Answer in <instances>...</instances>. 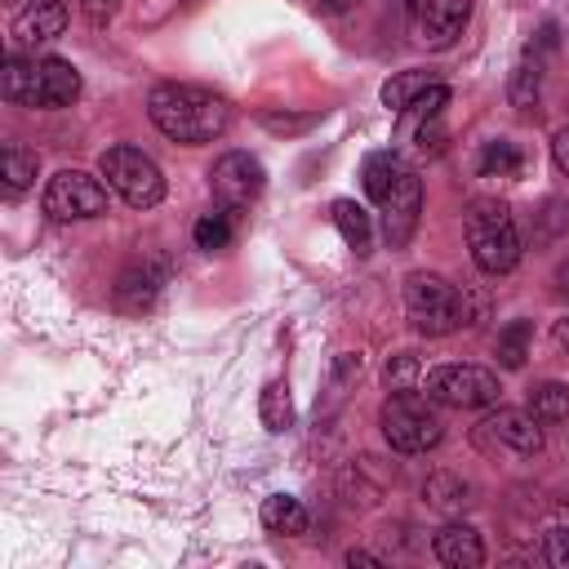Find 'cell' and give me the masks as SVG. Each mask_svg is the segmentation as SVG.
Here are the masks:
<instances>
[{
  "instance_id": "19",
  "label": "cell",
  "mask_w": 569,
  "mask_h": 569,
  "mask_svg": "<svg viewBox=\"0 0 569 569\" xmlns=\"http://www.w3.org/2000/svg\"><path fill=\"white\" fill-rule=\"evenodd\" d=\"M333 227L342 231V240H347V249L356 253V258H365L369 253V244H373V227H369V213L356 204V200H333Z\"/></svg>"
},
{
  "instance_id": "35",
  "label": "cell",
  "mask_w": 569,
  "mask_h": 569,
  "mask_svg": "<svg viewBox=\"0 0 569 569\" xmlns=\"http://www.w3.org/2000/svg\"><path fill=\"white\" fill-rule=\"evenodd\" d=\"M84 4H89V9H111L116 0H84Z\"/></svg>"
},
{
  "instance_id": "30",
  "label": "cell",
  "mask_w": 569,
  "mask_h": 569,
  "mask_svg": "<svg viewBox=\"0 0 569 569\" xmlns=\"http://www.w3.org/2000/svg\"><path fill=\"white\" fill-rule=\"evenodd\" d=\"M542 556H547V565H556V569H569V525H556V529H547Z\"/></svg>"
},
{
  "instance_id": "3",
  "label": "cell",
  "mask_w": 569,
  "mask_h": 569,
  "mask_svg": "<svg viewBox=\"0 0 569 569\" xmlns=\"http://www.w3.org/2000/svg\"><path fill=\"white\" fill-rule=\"evenodd\" d=\"M462 227H467V249L485 276H502L520 262V231L502 200L476 196L462 213Z\"/></svg>"
},
{
  "instance_id": "9",
  "label": "cell",
  "mask_w": 569,
  "mask_h": 569,
  "mask_svg": "<svg viewBox=\"0 0 569 569\" xmlns=\"http://www.w3.org/2000/svg\"><path fill=\"white\" fill-rule=\"evenodd\" d=\"M107 209V187L84 169H62L44 187V213L53 222H84Z\"/></svg>"
},
{
  "instance_id": "22",
  "label": "cell",
  "mask_w": 569,
  "mask_h": 569,
  "mask_svg": "<svg viewBox=\"0 0 569 569\" xmlns=\"http://www.w3.org/2000/svg\"><path fill=\"white\" fill-rule=\"evenodd\" d=\"M538 89H542V62H538L533 49H529V53L516 62L511 80H507V98H511L516 111H533V107H538Z\"/></svg>"
},
{
  "instance_id": "31",
  "label": "cell",
  "mask_w": 569,
  "mask_h": 569,
  "mask_svg": "<svg viewBox=\"0 0 569 569\" xmlns=\"http://www.w3.org/2000/svg\"><path fill=\"white\" fill-rule=\"evenodd\" d=\"M551 160H556V169L569 178V124L556 129V138H551Z\"/></svg>"
},
{
  "instance_id": "13",
  "label": "cell",
  "mask_w": 569,
  "mask_h": 569,
  "mask_svg": "<svg viewBox=\"0 0 569 569\" xmlns=\"http://www.w3.org/2000/svg\"><path fill=\"white\" fill-rule=\"evenodd\" d=\"M378 209H382V240H387L391 249H405V244L413 240V231H418V213H422V178L409 169V173L400 178V187H396Z\"/></svg>"
},
{
  "instance_id": "28",
  "label": "cell",
  "mask_w": 569,
  "mask_h": 569,
  "mask_svg": "<svg viewBox=\"0 0 569 569\" xmlns=\"http://www.w3.org/2000/svg\"><path fill=\"white\" fill-rule=\"evenodd\" d=\"M227 244H231V218H227V209L204 213V218L196 222V249L218 253V249H227Z\"/></svg>"
},
{
  "instance_id": "1",
  "label": "cell",
  "mask_w": 569,
  "mask_h": 569,
  "mask_svg": "<svg viewBox=\"0 0 569 569\" xmlns=\"http://www.w3.org/2000/svg\"><path fill=\"white\" fill-rule=\"evenodd\" d=\"M147 116L164 138L187 142V147L213 142L231 124L227 98H218L213 89H200V84H178V80H164L147 93Z\"/></svg>"
},
{
  "instance_id": "7",
  "label": "cell",
  "mask_w": 569,
  "mask_h": 569,
  "mask_svg": "<svg viewBox=\"0 0 569 569\" xmlns=\"http://www.w3.org/2000/svg\"><path fill=\"white\" fill-rule=\"evenodd\" d=\"M427 396L449 409H489L498 400V373L480 365H436L427 373Z\"/></svg>"
},
{
  "instance_id": "11",
  "label": "cell",
  "mask_w": 569,
  "mask_h": 569,
  "mask_svg": "<svg viewBox=\"0 0 569 569\" xmlns=\"http://www.w3.org/2000/svg\"><path fill=\"white\" fill-rule=\"evenodd\" d=\"M405 22L418 44L449 49L471 22V0H405Z\"/></svg>"
},
{
  "instance_id": "32",
  "label": "cell",
  "mask_w": 569,
  "mask_h": 569,
  "mask_svg": "<svg viewBox=\"0 0 569 569\" xmlns=\"http://www.w3.org/2000/svg\"><path fill=\"white\" fill-rule=\"evenodd\" d=\"M551 342H556V351H560V356H569V311L551 325Z\"/></svg>"
},
{
  "instance_id": "17",
  "label": "cell",
  "mask_w": 569,
  "mask_h": 569,
  "mask_svg": "<svg viewBox=\"0 0 569 569\" xmlns=\"http://www.w3.org/2000/svg\"><path fill=\"white\" fill-rule=\"evenodd\" d=\"M405 173H409V164H405L396 151H369V156H365V169H360V178H365V196H369L373 204H382V200L400 187Z\"/></svg>"
},
{
  "instance_id": "4",
  "label": "cell",
  "mask_w": 569,
  "mask_h": 569,
  "mask_svg": "<svg viewBox=\"0 0 569 569\" xmlns=\"http://www.w3.org/2000/svg\"><path fill=\"white\" fill-rule=\"evenodd\" d=\"M405 311H409V325L427 338H445L467 325V298L458 293V284H449L436 271L405 276Z\"/></svg>"
},
{
  "instance_id": "23",
  "label": "cell",
  "mask_w": 569,
  "mask_h": 569,
  "mask_svg": "<svg viewBox=\"0 0 569 569\" xmlns=\"http://www.w3.org/2000/svg\"><path fill=\"white\" fill-rule=\"evenodd\" d=\"M258 413H262V427L267 431H289L293 427V400H289V387L280 378H271L258 396Z\"/></svg>"
},
{
  "instance_id": "16",
  "label": "cell",
  "mask_w": 569,
  "mask_h": 569,
  "mask_svg": "<svg viewBox=\"0 0 569 569\" xmlns=\"http://www.w3.org/2000/svg\"><path fill=\"white\" fill-rule=\"evenodd\" d=\"M160 284H164V267L156 262H133L120 271L116 280V307L120 311H147L156 298H160Z\"/></svg>"
},
{
  "instance_id": "18",
  "label": "cell",
  "mask_w": 569,
  "mask_h": 569,
  "mask_svg": "<svg viewBox=\"0 0 569 569\" xmlns=\"http://www.w3.org/2000/svg\"><path fill=\"white\" fill-rule=\"evenodd\" d=\"M431 84H440V71H431V67H409V71H396L387 84H382V102L391 107V111H405L413 98H422Z\"/></svg>"
},
{
  "instance_id": "24",
  "label": "cell",
  "mask_w": 569,
  "mask_h": 569,
  "mask_svg": "<svg viewBox=\"0 0 569 569\" xmlns=\"http://www.w3.org/2000/svg\"><path fill=\"white\" fill-rule=\"evenodd\" d=\"M520 169H525V156H520L516 142H507V138L485 142V151H480V173L485 178H516Z\"/></svg>"
},
{
  "instance_id": "20",
  "label": "cell",
  "mask_w": 569,
  "mask_h": 569,
  "mask_svg": "<svg viewBox=\"0 0 569 569\" xmlns=\"http://www.w3.org/2000/svg\"><path fill=\"white\" fill-rule=\"evenodd\" d=\"M262 525L271 529V533H307V525H311V516H307V507L298 502V498H289V493H271V498H262Z\"/></svg>"
},
{
  "instance_id": "5",
  "label": "cell",
  "mask_w": 569,
  "mask_h": 569,
  "mask_svg": "<svg viewBox=\"0 0 569 569\" xmlns=\"http://www.w3.org/2000/svg\"><path fill=\"white\" fill-rule=\"evenodd\" d=\"M378 427L387 436V445L396 453H427L440 445L445 422L436 413L431 396H413V391H391L378 409Z\"/></svg>"
},
{
  "instance_id": "33",
  "label": "cell",
  "mask_w": 569,
  "mask_h": 569,
  "mask_svg": "<svg viewBox=\"0 0 569 569\" xmlns=\"http://www.w3.org/2000/svg\"><path fill=\"white\" fill-rule=\"evenodd\" d=\"M347 565H382L373 551H347Z\"/></svg>"
},
{
  "instance_id": "26",
  "label": "cell",
  "mask_w": 569,
  "mask_h": 569,
  "mask_svg": "<svg viewBox=\"0 0 569 569\" xmlns=\"http://www.w3.org/2000/svg\"><path fill=\"white\" fill-rule=\"evenodd\" d=\"M529 413H533L538 422H560V418H569V387H565V382H542V387H533V391H529Z\"/></svg>"
},
{
  "instance_id": "29",
  "label": "cell",
  "mask_w": 569,
  "mask_h": 569,
  "mask_svg": "<svg viewBox=\"0 0 569 569\" xmlns=\"http://www.w3.org/2000/svg\"><path fill=\"white\" fill-rule=\"evenodd\" d=\"M413 378H418V356H413V351L391 356V360H387V369H382V382H387L391 391H409V387H413Z\"/></svg>"
},
{
  "instance_id": "2",
  "label": "cell",
  "mask_w": 569,
  "mask_h": 569,
  "mask_svg": "<svg viewBox=\"0 0 569 569\" xmlns=\"http://www.w3.org/2000/svg\"><path fill=\"white\" fill-rule=\"evenodd\" d=\"M4 98L18 107H71L80 98V71L67 58H27V53H9L4 71H0Z\"/></svg>"
},
{
  "instance_id": "14",
  "label": "cell",
  "mask_w": 569,
  "mask_h": 569,
  "mask_svg": "<svg viewBox=\"0 0 569 569\" xmlns=\"http://www.w3.org/2000/svg\"><path fill=\"white\" fill-rule=\"evenodd\" d=\"M67 27V4L62 0H27L13 18V40L18 44H49Z\"/></svg>"
},
{
  "instance_id": "8",
  "label": "cell",
  "mask_w": 569,
  "mask_h": 569,
  "mask_svg": "<svg viewBox=\"0 0 569 569\" xmlns=\"http://www.w3.org/2000/svg\"><path fill=\"white\" fill-rule=\"evenodd\" d=\"M471 440L485 453H507V458H533L542 449V427L529 409H493L476 422Z\"/></svg>"
},
{
  "instance_id": "10",
  "label": "cell",
  "mask_w": 569,
  "mask_h": 569,
  "mask_svg": "<svg viewBox=\"0 0 569 569\" xmlns=\"http://www.w3.org/2000/svg\"><path fill=\"white\" fill-rule=\"evenodd\" d=\"M445 107H449V89L431 84L422 98H413L396 124V142H409L413 156H440L445 151Z\"/></svg>"
},
{
  "instance_id": "27",
  "label": "cell",
  "mask_w": 569,
  "mask_h": 569,
  "mask_svg": "<svg viewBox=\"0 0 569 569\" xmlns=\"http://www.w3.org/2000/svg\"><path fill=\"white\" fill-rule=\"evenodd\" d=\"M529 338H533V325H529V320H511V325L498 333V365H502V369H520L525 356H529Z\"/></svg>"
},
{
  "instance_id": "6",
  "label": "cell",
  "mask_w": 569,
  "mask_h": 569,
  "mask_svg": "<svg viewBox=\"0 0 569 569\" xmlns=\"http://www.w3.org/2000/svg\"><path fill=\"white\" fill-rule=\"evenodd\" d=\"M98 173H102L107 187H111L124 204H133V209H151V204L164 200V173H160V164H156L147 151L129 147V142L107 147L102 160H98Z\"/></svg>"
},
{
  "instance_id": "15",
  "label": "cell",
  "mask_w": 569,
  "mask_h": 569,
  "mask_svg": "<svg viewBox=\"0 0 569 569\" xmlns=\"http://www.w3.org/2000/svg\"><path fill=\"white\" fill-rule=\"evenodd\" d=\"M431 551L445 569H480L485 565V542L471 525H445L436 538H431Z\"/></svg>"
},
{
  "instance_id": "34",
  "label": "cell",
  "mask_w": 569,
  "mask_h": 569,
  "mask_svg": "<svg viewBox=\"0 0 569 569\" xmlns=\"http://www.w3.org/2000/svg\"><path fill=\"white\" fill-rule=\"evenodd\" d=\"M556 284H560V293H565V298H569V262H565V267H560V271H556Z\"/></svg>"
},
{
  "instance_id": "21",
  "label": "cell",
  "mask_w": 569,
  "mask_h": 569,
  "mask_svg": "<svg viewBox=\"0 0 569 569\" xmlns=\"http://www.w3.org/2000/svg\"><path fill=\"white\" fill-rule=\"evenodd\" d=\"M422 498H427V507H436V511H445V516H458L462 507H471V485H467L462 476L440 471V476H431V480L422 485Z\"/></svg>"
},
{
  "instance_id": "25",
  "label": "cell",
  "mask_w": 569,
  "mask_h": 569,
  "mask_svg": "<svg viewBox=\"0 0 569 569\" xmlns=\"http://www.w3.org/2000/svg\"><path fill=\"white\" fill-rule=\"evenodd\" d=\"M36 164H40L36 151H27V147H18V142L4 147V196H9V200H18V196L31 187Z\"/></svg>"
},
{
  "instance_id": "12",
  "label": "cell",
  "mask_w": 569,
  "mask_h": 569,
  "mask_svg": "<svg viewBox=\"0 0 569 569\" xmlns=\"http://www.w3.org/2000/svg\"><path fill=\"white\" fill-rule=\"evenodd\" d=\"M262 187H267V173H262L258 156H249V151H227V156H218L213 169H209V191H213V200H222L227 209L253 204V200L262 196Z\"/></svg>"
}]
</instances>
